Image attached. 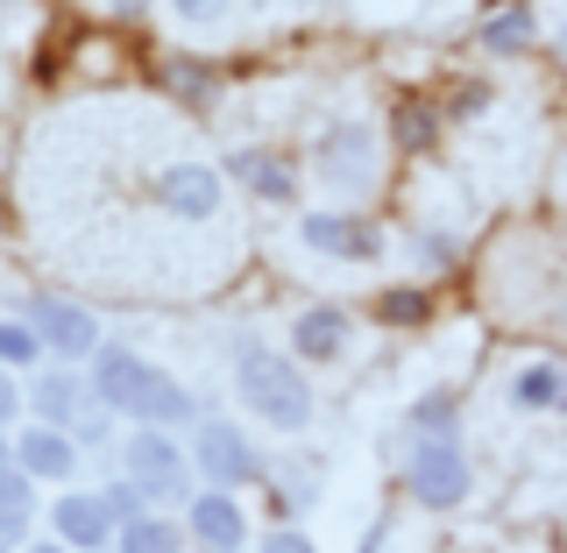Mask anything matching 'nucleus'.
<instances>
[{"instance_id": "nucleus-1", "label": "nucleus", "mask_w": 567, "mask_h": 553, "mask_svg": "<svg viewBox=\"0 0 567 553\" xmlns=\"http://www.w3.org/2000/svg\"><path fill=\"white\" fill-rule=\"evenodd\" d=\"M235 390L256 419H270L277 433H306L312 426V383H306V362L291 348H270L256 334L235 341Z\"/></svg>"}, {"instance_id": "nucleus-2", "label": "nucleus", "mask_w": 567, "mask_h": 553, "mask_svg": "<svg viewBox=\"0 0 567 553\" xmlns=\"http://www.w3.org/2000/svg\"><path fill=\"white\" fill-rule=\"evenodd\" d=\"M468 448L461 433H404V490L419 496L425 511H454L468 504Z\"/></svg>"}, {"instance_id": "nucleus-3", "label": "nucleus", "mask_w": 567, "mask_h": 553, "mask_svg": "<svg viewBox=\"0 0 567 553\" xmlns=\"http://www.w3.org/2000/svg\"><path fill=\"white\" fill-rule=\"evenodd\" d=\"M121 475L150 496V504H192V454L177 448V433L164 426H135L128 440H121Z\"/></svg>"}, {"instance_id": "nucleus-4", "label": "nucleus", "mask_w": 567, "mask_h": 553, "mask_svg": "<svg viewBox=\"0 0 567 553\" xmlns=\"http://www.w3.org/2000/svg\"><path fill=\"white\" fill-rule=\"evenodd\" d=\"M185 454H192V475H206V490H248V483L270 475V461L256 454V440H248L235 419H220V412H206L199 426H192Z\"/></svg>"}, {"instance_id": "nucleus-5", "label": "nucleus", "mask_w": 567, "mask_h": 553, "mask_svg": "<svg viewBox=\"0 0 567 553\" xmlns=\"http://www.w3.org/2000/svg\"><path fill=\"white\" fill-rule=\"evenodd\" d=\"M312 164H319L327 185L362 192L369 177H377V129H369L362 114H333L327 129H319V142H312Z\"/></svg>"}, {"instance_id": "nucleus-6", "label": "nucleus", "mask_w": 567, "mask_h": 553, "mask_svg": "<svg viewBox=\"0 0 567 553\" xmlns=\"http://www.w3.org/2000/svg\"><path fill=\"white\" fill-rule=\"evenodd\" d=\"M29 327H35V341H43V355H58V362H93L100 355V319L79 306V298H58V291H43V298H29Z\"/></svg>"}, {"instance_id": "nucleus-7", "label": "nucleus", "mask_w": 567, "mask_h": 553, "mask_svg": "<svg viewBox=\"0 0 567 553\" xmlns=\"http://www.w3.org/2000/svg\"><path fill=\"white\" fill-rule=\"evenodd\" d=\"M150 377H156V362H150L142 348H128V341H100L93 369H85V390H93L100 412H121V419H128L135 398L150 390Z\"/></svg>"}, {"instance_id": "nucleus-8", "label": "nucleus", "mask_w": 567, "mask_h": 553, "mask_svg": "<svg viewBox=\"0 0 567 553\" xmlns=\"http://www.w3.org/2000/svg\"><path fill=\"white\" fill-rule=\"evenodd\" d=\"M298 242L319 248V256H341V263H377L383 256V227L362 221V213H306L298 221Z\"/></svg>"}, {"instance_id": "nucleus-9", "label": "nucleus", "mask_w": 567, "mask_h": 553, "mask_svg": "<svg viewBox=\"0 0 567 553\" xmlns=\"http://www.w3.org/2000/svg\"><path fill=\"white\" fill-rule=\"evenodd\" d=\"M156 206L171 221H213L220 213V171L213 164H164L156 171Z\"/></svg>"}, {"instance_id": "nucleus-10", "label": "nucleus", "mask_w": 567, "mask_h": 553, "mask_svg": "<svg viewBox=\"0 0 567 553\" xmlns=\"http://www.w3.org/2000/svg\"><path fill=\"white\" fill-rule=\"evenodd\" d=\"M185 532H192V540H199L206 553H241L248 519H241L235 490H199V496L185 504Z\"/></svg>"}, {"instance_id": "nucleus-11", "label": "nucleus", "mask_w": 567, "mask_h": 553, "mask_svg": "<svg viewBox=\"0 0 567 553\" xmlns=\"http://www.w3.org/2000/svg\"><path fill=\"white\" fill-rule=\"evenodd\" d=\"M354 341V319L341 306H306L291 319V334H284V348L298 355V362H341Z\"/></svg>"}, {"instance_id": "nucleus-12", "label": "nucleus", "mask_w": 567, "mask_h": 553, "mask_svg": "<svg viewBox=\"0 0 567 553\" xmlns=\"http://www.w3.org/2000/svg\"><path fill=\"white\" fill-rule=\"evenodd\" d=\"M227 177L248 185L262 206H291L298 199V171L284 150H227Z\"/></svg>"}, {"instance_id": "nucleus-13", "label": "nucleus", "mask_w": 567, "mask_h": 553, "mask_svg": "<svg viewBox=\"0 0 567 553\" xmlns=\"http://www.w3.org/2000/svg\"><path fill=\"white\" fill-rule=\"evenodd\" d=\"M22 390H29V412H35V426H64V433L79 426V412H85V404H93V390H85V377H79L71 362L43 369V377H35V383H22Z\"/></svg>"}, {"instance_id": "nucleus-14", "label": "nucleus", "mask_w": 567, "mask_h": 553, "mask_svg": "<svg viewBox=\"0 0 567 553\" xmlns=\"http://www.w3.org/2000/svg\"><path fill=\"white\" fill-rule=\"evenodd\" d=\"M50 540H64L71 553H100L106 540H114V519H106V504H100V496L64 490L58 504H50Z\"/></svg>"}, {"instance_id": "nucleus-15", "label": "nucleus", "mask_w": 567, "mask_h": 553, "mask_svg": "<svg viewBox=\"0 0 567 553\" xmlns=\"http://www.w3.org/2000/svg\"><path fill=\"white\" fill-rule=\"evenodd\" d=\"M14 469L35 475V483H64L79 469V440L64 426H29V433H14Z\"/></svg>"}, {"instance_id": "nucleus-16", "label": "nucleus", "mask_w": 567, "mask_h": 553, "mask_svg": "<svg viewBox=\"0 0 567 553\" xmlns=\"http://www.w3.org/2000/svg\"><path fill=\"white\" fill-rule=\"evenodd\" d=\"M511 412H567V362L560 355H539V362H518L504 383Z\"/></svg>"}, {"instance_id": "nucleus-17", "label": "nucleus", "mask_w": 567, "mask_h": 553, "mask_svg": "<svg viewBox=\"0 0 567 553\" xmlns=\"http://www.w3.org/2000/svg\"><path fill=\"white\" fill-rule=\"evenodd\" d=\"M135 426H164V433H177V426H199L206 412H199V398H192L185 383L171 377V369H156L150 377V390L135 398V412H128Z\"/></svg>"}, {"instance_id": "nucleus-18", "label": "nucleus", "mask_w": 567, "mask_h": 553, "mask_svg": "<svg viewBox=\"0 0 567 553\" xmlns=\"http://www.w3.org/2000/svg\"><path fill=\"white\" fill-rule=\"evenodd\" d=\"M114 553H185V519L150 511V519H135V525L114 532Z\"/></svg>"}, {"instance_id": "nucleus-19", "label": "nucleus", "mask_w": 567, "mask_h": 553, "mask_svg": "<svg viewBox=\"0 0 567 553\" xmlns=\"http://www.w3.org/2000/svg\"><path fill=\"white\" fill-rule=\"evenodd\" d=\"M29 519H35V475H22V469L8 461V469H0V540L22 546Z\"/></svg>"}, {"instance_id": "nucleus-20", "label": "nucleus", "mask_w": 567, "mask_h": 553, "mask_svg": "<svg viewBox=\"0 0 567 553\" xmlns=\"http://www.w3.org/2000/svg\"><path fill=\"white\" fill-rule=\"evenodd\" d=\"M440 106H425V100H398L390 106V135H398V150H412V156H425L440 142Z\"/></svg>"}, {"instance_id": "nucleus-21", "label": "nucleus", "mask_w": 567, "mask_h": 553, "mask_svg": "<svg viewBox=\"0 0 567 553\" xmlns=\"http://www.w3.org/2000/svg\"><path fill=\"white\" fill-rule=\"evenodd\" d=\"M532 35H539V22H532L525 0H511V8H496L483 22V50H496V58H518V50H532Z\"/></svg>"}, {"instance_id": "nucleus-22", "label": "nucleus", "mask_w": 567, "mask_h": 553, "mask_svg": "<svg viewBox=\"0 0 567 553\" xmlns=\"http://www.w3.org/2000/svg\"><path fill=\"white\" fill-rule=\"evenodd\" d=\"M377 319H383V327H404V334L433 327V291H419V284H390V291H377Z\"/></svg>"}, {"instance_id": "nucleus-23", "label": "nucleus", "mask_w": 567, "mask_h": 553, "mask_svg": "<svg viewBox=\"0 0 567 553\" xmlns=\"http://www.w3.org/2000/svg\"><path fill=\"white\" fill-rule=\"evenodd\" d=\"M404 433H461V390H425V398H412Z\"/></svg>"}, {"instance_id": "nucleus-24", "label": "nucleus", "mask_w": 567, "mask_h": 553, "mask_svg": "<svg viewBox=\"0 0 567 553\" xmlns=\"http://www.w3.org/2000/svg\"><path fill=\"white\" fill-rule=\"evenodd\" d=\"M43 362V341H35L29 319H0V369H35Z\"/></svg>"}, {"instance_id": "nucleus-25", "label": "nucleus", "mask_w": 567, "mask_h": 553, "mask_svg": "<svg viewBox=\"0 0 567 553\" xmlns=\"http://www.w3.org/2000/svg\"><path fill=\"white\" fill-rule=\"evenodd\" d=\"M100 504H106V519H114V532H121V525H135V519H150V496H142L128 475H121V483H106V490H100Z\"/></svg>"}, {"instance_id": "nucleus-26", "label": "nucleus", "mask_w": 567, "mask_h": 553, "mask_svg": "<svg viewBox=\"0 0 567 553\" xmlns=\"http://www.w3.org/2000/svg\"><path fill=\"white\" fill-rule=\"evenodd\" d=\"M227 8H235V0H171V14L185 29H213V22H227Z\"/></svg>"}, {"instance_id": "nucleus-27", "label": "nucleus", "mask_w": 567, "mask_h": 553, "mask_svg": "<svg viewBox=\"0 0 567 553\" xmlns=\"http://www.w3.org/2000/svg\"><path fill=\"white\" fill-rule=\"evenodd\" d=\"M483 100H489V85H475V79H461L454 93H447V106H440V114H454V121H475L483 114Z\"/></svg>"}, {"instance_id": "nucleus-28", "label": "nucleus", "mask_w": 567, "mask_h": 553, "mask_svg": "<svg viewBox=\"0 0 567 553\" xmlns=\"http://www.w3.org/2000/svg\"><path fill=\"white\" fill-rule=\"evenodd\" d=\"M419 263H425V270H447V263H454V235L425 227V235H419Z\"/></svg>"}, {"instance_id": "nucleus-29", "label": "nucleus", "mask_w": 567, "mask_h": 553, "mask_svg": "<svg viewBox=\"0 0 567 553\" xmlns=\"http://www.w3.org/2000/svg\"><path fill=\"white\" fill-rule=\"evenodd\" d=\"M256 553H319L306 532H291V525H277V532H262V546Z\"/></svg>"}, {"instance_id": "nucleus-30", "label": "nucleus", "mask_w": 567, "mask_h": 553, "mask_svg": "<svg viewBox=\"0 0 567 553\" xmlns=\"http://www.w3.org/2000/svg\"><path fill=\"white\" fill-rule=\"evenodd\" d=\"M22 404H29V390L14 383V369H0V426H8L14 412H22Z\"/></svg>"}, {"instance_id": "nucleus-31", "label": "nucleus", "mask_w": 567, "mask_h": 553, "mask_svg": "<svg viewBox=\"0 0 567 553\" xmlns=\"http://www.w3.org/2000/svg\"><path fill=\"white\" fill-rule=\"evenodd\" d=\"M22 553H71L64 540H35V546H22Z\"/></svg>"}, {"instance_id": "nucleus-32", "label": "nucleus", "mask_w": 567, "mask_h": 553, "mask_svg": "<svg viewBox=\"0 0 567 553\" xmlns=\"http://www.w3.org/2000/svg\"><path fill=\"white\" fill-rule=\"evenodd\" d=\"M8 461H14V440H8V426H0V469H8Z\"/></svg>"}, {"instance_id": "nucleus-33", "label": "nucleus", "mask_w": 567, "mask_h": 553, "mask_svg": "<svg viewBox=\"0 0 567 553\" xmlns=\"http://www.w3.org/2000/svg\"><path fill=\"white\" fill-rule=\"evenodd\" d=\"M554 50H560V64H567V14H560V29H554Z\"/></svg>"}, {"instance_id": "nucleus-34", "label": "nucleus", "mask_w": 567, "mask_h": 553, "mask_svg": "<svg viewBox=\"0 0 567 553\" xmlns=\"http://www.w3.org/2000/svg\"><path fill=\"white\" fill-rule=\"evenodd\" d=\"M8 8H14V0H0V14H8Z\"/></svg>"}, {"instance_id": "nucleus-35", "label": "nucleus", "mask_w": 567, "mask_h": 553, "mask_svg": "<svg viewBox=\"0 0 567 553\" xmlns=\"http://www.w3.org/2000/svg\"><path fill=\"white\" fill-rule=\"evenodd\" d=\"M0 553H14V546H8V540H0Z\"/></svg>"}]
</instances>
